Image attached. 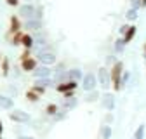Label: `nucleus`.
<instances>
[{
  "mask_svg": "<svg viewBox=\"0 0 146 139\" xmlns=\"http://www.w3.org/2000/svg\"><path fill=\"white\" fill-rule=\"evenodd\" d=\"M127 26H129V24H123V26H122V28H120V33H122V35H123V33H125V30H127Z\"/></svg>",
  "mask_w": 146,
  "mask_h": 139,
  "instance_id": "58836bf2",
  "label": "nucleus"
},
{
  "mask_svg": "<svg viewBox=\"0 0 146 139\" xmlns=\"http://www.w3.org/2000/svg\"><path fill=\"white\" fill-rule=\"evenodd\" d=\"M80 89L85 94L92 92V91H98V77H96V73H92V71L84 73V77L80 80Z\"/></svg>",
  "mask_w": 146,
  "mask_h": 139,
  "instance_id": "f03ea898",
  "label": "nucleus"
},
{
  "mask_svg": "<svg viewBox=\"0 0 146 139\" xmlns=\"http://www.w3.org/2000/svg\"><path fill=\"white\" fill-rule=\"evenodd\" d=\"M99 101H101L103 108H104L106 111H113V110H115V96H113L111 92H104Z\"/></svg>",
  "mask_w": 146,
  "mask_h": 139,
  "instance_id": "9d476101",
  "label": "nucleus"
},
{
  "mask_svg": "<svg viewBox=\"0 0 146 139\" xmlns=\"http://www.w3.org/2000/svg\"><path fill=\"white\" fill-rule=\"evenodd\" d=\"M129 80H131V71H127V70H125V71L122 73V89L129 83Z\"/></svg>",
  "mask_w": 146,
  "mask_h": 139,
  "instance_id": "c756f323",
  "label": "nucleus"
},
{
  "mask_svg": "<svg viewBox=\"0 0 146 139\" xmlns=\"http://www.w3.org/2000/svg\"><path fill=\"white\" fill-rule=\"evenodd\" d=\"M123 42H122V38H118V40H115V44H113V49H115V52L117 54H122L123 52Z\"/></svg>",
  "mask_w": 146,
  "mask_h": 139,
  "instance_id": "bb28decb",
  "label": "nucleus"
},
{
  "mask_svg": "<svg viewBox=\"0 0 146 139\" xmlns=\"http://www.w3.org/2000/svg\"><path fill=\"white\" fill-rule=\"evenodd\" d=\"M98 87H101V89L104 92L110 91V87H111V78H110V70L106 66H101L98 70Z\"/></svg>",
  "mask_w": 146,
  "mask_h": 139,
  "instance_id": "7ed1b4c3",
  "label": "nucleus"
},
{
  "mask_svg": "<svg viewBox=\"0 0 146 139\" xmlns=\"http://www.w3.org/2000/svg\"><path fill=\"white\" fill-rule=\"evenodd\" d=\"M11 73H12V75H14V77L17 78V77H19V75H21V68H16V66H14V68L11 70Z\"/></svg>",
  "mask_w": 146,
  "mask_h": 139,
  "instance_id": "f704fd0d",
  "label": "nucleus"
},
{
  "mask_svg": "<svg viewBox=\"0 0 146 139\" xmlns=\"http://www.w3.org/2000/svg\"><path fill=\"white\" fill-rule=\"evenodd\" d=\"M131 5H132L131 9H136V11H139V9L143 7V5H141V0H132V4H131Z\"/></svg>",
  "mask_w": 146,
  "mask_h": 139,
  "instance_id": "473e14b6",
  "label": "nucleus"
},
{
  "mask_svg": "<svg viewBox=\"0 0 146 139\" xmlns=\"http://www.w3.org/2000/svg\"><path fill=\"white\" fill-rule=\"evenodd\" d=\"M63 97H75V91H73V92H68V94H63Z\"/></svg>",
  "mask_w": 146,
  "mask_h": 139,
  "instance_id": "4c0bfd02",
  "label": "nucleus"
},
{
  "mask_svg": "<svg viewBox=\"0 0 146 139\" xmlns=\"http://www.w3.org/2000/svg\"><path fill=\"white\" fill-rule=\"evenodd\" d=\"M36 61L38 64H44V66H52L58 63V56L54 50H47V52H38V54H35Z\"/></svg>",
  "mask_w": 146,
  "mask_h": 139,
  "instance_id": "39448f33",
  "label": "nucleus"
},
{
  "mask_svg": "<svg viewBox=\"0 0 146 139\" xmlns=\"http://www.w3.org/2000/svg\"><path fill=\"white\" fill-rule=\"evenodd\" d=\"M78 106V97H63L61 101V110H66V111H71V110H75Z\"/></svg>",
  "mask_w": 146,
  "mask_h": 139,
  "instance_id": "4468645a",
  "label": "nucleus"
},
{
  "mask_svg": "<svg viewBox=\"0 0 146 139\" xmlns=\"http://www.w3.org/2000/svg\"><path fill=\"white\" fill-rule=\"evenodd\" d=\"M123 70V63L122 61H115L110 68V78H111V89L113 92H120L122 91V73Z\"/></svg>",
  "mask_w": 146,
  "mask_h": 139,
  "instance_id": "f257e3e1",
  "label": "nucleus"
},
{
  "mask_svg": "<svg viewBox=\"0 0 146 139\" xmlns=\"http://www.w3.org/2000/svg\"><path fill=\"white\" fill-rule=\"evenodd\" d=\"M99 134H101V137H103V139H110V137H111V125L103 124V125H101V129H99Z\"/></svg>",
  "mask_w": 146,
  "mask_h": 139,
  "instance_id": "4be33fe9",
  "label": "nucleus"
},
{
  "mask_svg": "<svg viewBox=\"0 0 146 139\" xmlns=\"http://www.w3.org/2000/svg\"><path fill=\"white\" fill-rule=\"evenodd\" d=\"M23 31V21L19 19V16L17 14H12L9 17V30H7V37H11V35L14 33H19Z\"/></svg>",
  "mask_w": 146,
  "mask_h": 139,
  "instance_id": "6e6552de",
  "label": "nucleus"
},
{
  "mask_svg": "<svg viewBox=\"0 0 146 139\" xmlns=\"http://www.w3.org/2000/svg\"><path fill=\"white\" fill-rule=\"evenodd\" d=\"M14 108V101L11 96H5V94H0V110H12Z\"/></svg>",
  "mask_w": 146,
  "mask_h": 139,
  "instance_id": "f3484780",
  "label": "nucleus"
},
{
  "mask_svg": "<svg viewBox=\"0 0 146 139\" xmlns=\"http://www.w3.org/2000/svg\"><path fill=\"white\" fill-rule=\"evenodd\" d=\"M111 122H113V113H111V111H106V115H104V124L110 125Z\"/></svg>",
  "mask_w": 146,
  "mask_h": 139,
  "instance_id": "2f4dec72",
  "label": "nucleus"
},
{
  "mask_svg": "<svg viewBox=\"0 0 146 139\" xmlns=\"http://www.w3.org/2000/svg\"><path fill=\"white\" fill-rule=\"evenodd\" d=\"M19 64H21V71L23 73H33V70L38 66V61H36V58H28V59H25V61H19Z\"/></svg>",
  "mask_w": 146,
  "mask_h": 139,
  "instance_id": "f8f14e48",
  "label": "nucleus"
},
{
  "mask_svg": "<svg viewBox=\"0 0 146 139\" xmlns=\"http://www.w3.org/2000/svg\"><path fill=\"white\" fill-rule=\"evenodd\" d=\"M66 64L64 63H56V66H54V70H52V73H63V71H66Z\"/></svg>",
  "mask_w": 146,
  "mask_h": 139,
  "instance_id": "c85d7f7f",
  "label": "nucleus"
},
{
  "mask_svg": "<svg viewBox=\"0 0 146 139\" xmlns=\"http://www.w3.org/2000/svg\"><path fill=\"white\" fill-rule=\"evenodd\" d=\"M0 70H2V75L4 77H9L11 75L12 66H11V59L9 58H2V61H0Z\"/></svg>",
  "mask_w": 146,
  "mask_h": 139,
  "instance_id": "a211bd4d",
  "label": "nucleus"
},
{
  "mask_svg": "<svg viewBox=\"0 0 146 139\" xmlns=\"http://www.w3.org/2000/svg\"><path fill=\"white\" fill-rule=\"evenodd\" d=\"M23 28L30 33V31H40L42 28H44V19H28V21H25L23 23Z\"/></svg>",
  "mask_w": 146,
  "mask_h": 139,
  "instance_id": "9b49d317",
  "label": "nucleus"
},
{
  "mask_svg": "<svg viewBox=\"0 0 146 139\" xmlns=\"http://www.w3.org/2000/svg\"><path fill=\"white\" fill-rule=\"evenodd\" d=\"M5 4L11 7H19V0H5Z\"/></svg>",
  "mask_w": 146,
  "mask_h": 139,
  "instance_id": "72a5a7b5",
  "label": "nucleus"
},
{
  "mask_svg": "<svg viewBox=\"0 0 146 139\" xmlns=\"http://www.w3.org/2000/svg\"><path fill=\"white\" fill-rule=\"evenodd\" d=\"M9 120L11 122H14V124H28L30 122V115H28V111H23V110H11L9 111Z\"/></svg>",
  "mask_w": 146,
  "mask_h": 139,
  "instance_id": "423d86ee",
  "label": "nucleus"
},
{
  "mask_svg": "<svg viewBox=\"0 0 146 139\" xmlns=\"http://www.w3.org/2000/svg\"><path fill=\"white\" fill-rule=\"evenodd\" d=\"M21 45H23V49H28V50H31V49L35 47V38H33V35H31V33H28V31L23 33Z\"/></svg>",
  "mask_w": 146,
  "mask_h": 139,
  "instance_id": "2eb2a0df",
  "label": "nucleus"
},
{
  "mask_svg": "<svg viewBox=\"0 0 146 139\" xmlns=\"http://www.w3.org/2000/svg\"><path fill=\"white\" fill-rule=\"evenodd\" d=\"M23 33H25V31H19V33H14V35H11V37H9V44H11V45H14V47L21 45V38H23Z\"/></svg>",
  "mask_w": 146,
  "mask_h": 139,
  "instance_id": "aec40b11",
  "label": "nucleus"
},
{
  "mask_svg": "<svg viewBox=\"0 0 146 139\" xmlns=\"http://www.w3.org/2000/svg\"><path fill=\"white\" fill-rule=\"evenodd\" d=\"M16 139H35L33 136H17Z\"/></svg>",
  "mask_w": 146,
  "mask_h": 139,
  "instance_id": "e433bc0d",
  "label": "nucleus"
},
{
  "mask_svg": "<svg viewBox=\"0 0 146 139\" xmlns=\"http://www.w3.org/2000/svg\"><path fill=\"white\" fill-rule=\"evenodd\" d=\"M144 130H146V127L141 124V125L136 129V132H134V139H144Z\"/></svg>",
  "mask_w": 146,
  "mask_h": 139,
  "instance_id": "a878e982",
  "label": "nucleus"
},
{
  "mask_svg": "<svg viewBox=\"0 0 146 139\" xmlns=\"http://www.w3.org/2000/svg\"><path fill=\"white\" fill-rule=\"evenodd\" d=\"M17 16L19 19H38V14H36V5L33 4H25V5H19V11H17Z\"/></svg>",
  "mask_w": 146,
  "mask_h": 139,
  "instance_id": "20e7f679",
  "label": "nucleus"
},
{
  "mask_svg": "<svg viewBox=\"0 0 146 139\" xmlns=\"http://www.w3.org/2000/svg\"><path fill=\"white\" fill-rule=\"evenodd\" d=\"M33 78L35 80H40V78H52V68L50 66H44V64H38L35 70H33Z\"/></svg>",
  "mask_w": 146,
  "mask_h": 139,
  "instance_id": "1a4fd4ad",
  "label": "nucleus"
},
{
  "mask_svg": "<svg viewBox=\"0 0 146 139\" xmlns=\"http://www.w3.org/2000/svg\"><path fill=\"white\" fill-rule=\"evenodd\" d=\"M0 139H4V122L0 118Z\"/></svg>",
  "mask_w": 146,
  "mask_h": 139,
  "instance_id": "c9c22d12",
  "label": "nucleus"
},
{
  "mask_svg": "<svg viewBox=\"0 0 146 139\" xmlns=\"http://www.w3.org/2000/svg\"><path fill=\"white\" fill-rule=\"evenodd\" d=\"M80 87V82H75V80H66L63 83H58L54 89H56V92H59L61 96L63 94H68V92H73V91H77Z\"/></svg>",
  "mask_w": 146,
  "mask_h": 139,
  "instance_id": "0eeeda50",
  "label": "nucleus"
},
{
  "mask_svg": "<svg viewBox=\"0 0 146 139\" xmlns=\"http://www.w3.org/2000/svg\"><path fill=\"white\" fill-rule=\"evenodd\" d=\"M25 96H26V101H28V103H38V101H40V96L36 94V92H33L31 89H28Z\"/></svg>",
  "mask_w": 146,
  "mask_h": 139,
  "instance_id": "5701e85b",
  "label": "nucleus"
},
{
  "mask_svg": "<svg viewBox=\"0 0 146 139\" xmlns=\"http://www.w3.org/2000/svg\"><path fill=\"white\" fill-rule=\"evenodd\" d=\"M66 75H68V80L80 82L82 77H84V71H82L80 68H68V70H66Z\"/></svg>",
  "mask_w": 146,
  "mask_h": 139,
  "instance_id": "dca6fc26",
  "label": "nucleus"
},
{
  "mask_svg": "<svg viewBox=\"0 0 146 139\" xmlns=\"http://www.w3.org/2000/svg\"><path fill=\"white\" fill-rule=\"evenodd\" d=\"M66 116H68V111L66 110H59L56 115L52 116V120L54 122H63V120H66Z\"/></svg>",
  "mask_w": 146,
  "mask_h": 139,
  "instance_id": "b1692460",
  "label": "nucleus"
},
{
  "mask_svg": "<svg viewBox=\"0 0 146 139\" xmlns=\"http://www.w3.org/2000/svg\"><path fill=\"white\" fill-rule=\"evenodd\" d=\"M61 110V106L59 104H56V103H49L47 106H45V115H49V116H54L58 111Z\"/></svg>",
  "mask_w": 146,
  "mask_h": 139,
  "instance_id": "6ab92c4d",
  "label": "nucleus"
},
{
  "mask_svg": "<svg viewBox=\"0 0 146 139\" xmlns=\"http://www.w3.org/2000/svg\"><path fill=\"white\" fill-rule=\"evenodd\" d=\"M30 89H31L33 92H36V94H38L40 97H42V96L45 94V91H47V89H45V87H42V85H38V83H33V85L30 87Z\"/></svg>",
  "mask_w": 146,
  "mask_h": 139,
  "instance_id": "393cba45",
  "label": "nucleus"
},
{
  "mask_svg": "<svg viewBox=\"0 0 146 139\" xmlns=\"http://www.w3.org/2000/svg\"><path fill=\"white\" fill-rule=\"evenodd\" d=\"M143 52H144V59H146V44H144V49H143Z\"/></svg>",
  "mask_w": 146,
  "mask_h": 139,
  "instance_id": "a19ab883",
  "label": "nucleus"
},
{
  "mask_svg": "<svg viewBox=\"0 0 146 139\" xmlns=\"http://www.w3.org/2000/svg\"><path fill=\"white\" fill-rule=\"evenodd\" d=\"M136 33H137V26H136V24H129V26H127L125 33L122 35V42H123V45L131 44V42L134 40V37H136Z\"/></svg>",
  "mask_w": 146,
  "mask_h": 139,
  "instance_id": "ddd939ff",
  "label": "nucleus"
},
{
  "mask_svg": "<svg viewBox=\"0 0 146 139\" xmlns=\"http://www.w3.org/2000/svg\"><path fill=\"white\" fill-rule=\"evenodd\" d=\"M28 58H31V50L25 49V50L21 52V56H19V61H25V59H28Z\"/></svg>",
  "mask_w": 146,
  "mask_h": 139,
  "instance_id": "7c9ffc66",
  "label": "nucleus"
},
{
  "mask_svg": "<svg viewBox=\"0 0 146 139\" xmlns=\"http://www.w3.org/2000/svg\"><path fill=\"white\" fill-rule=\"evenodd\" d=\"M101 99V94L98 92V91H92V92H87V96L84 97V101L85 103H98Z\"/></svg>",
  "mask_w": 146,
  "mask_h": 139,
  "instance_id": "412c9836",
  "label": "nucleus"
},
{
  "mask_svg": "<svg viewBox=\"0 0 146 139\" xmlns=\"http://www.w3.org/2000/svg\"><path fill=\"white\" fill-rule=\"evenodd\" d=\"M0 61H2V54H0Z\"/></svg>",
  "mask_w": 146,
  "mask_h": 139,
  "instance_id": "79ce46f5",
  "label": "nucleus"
},
{
  "mask_svg": "<svg viewBox=\"0 0 146 139\" xmlns=\"http://www.w3.org/2000/svg\"><path fill=\"white\" fill-rule=\"evenodd\" d=\"M141 5H143V7H146V0H141Z\"/></svg>",
  "mask_w": 146,
  "mask_h": 139,
  "instance_id": "ea45409f",
  "label": "nucleus"
},
{
  "mask_svg": "<svg viewBox=\"0 0 146 139\" xmlns=\"http://www.w3.org/2000/svg\"><path fill=\"white\" fill-rule=\"evenodd\" d=\"M136 19H137V11L136 9H131L125 14V21H136Z\"/></svg>",
  "mask_w": 146,
  "mask_h": 139,
  "instance_id": "cd10ccee",
  "label": "nucleus"
}]
</instances>
